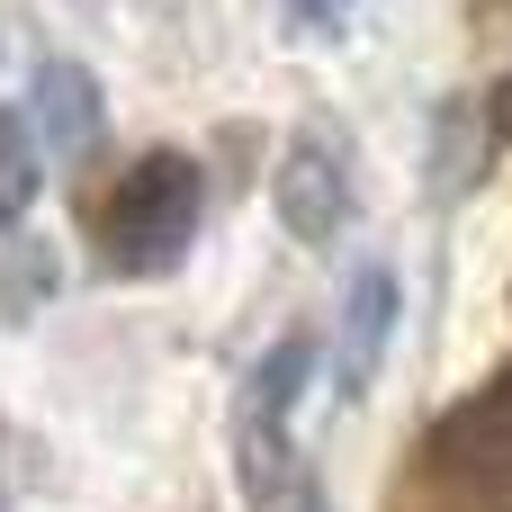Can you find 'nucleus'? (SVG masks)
Returning a JSON list of instances; mask_svg holds the SVG:
<instances>
[{"mask_svg":"<svg viewBox=\"0 0 512 512\" xmlns=\"http://www.w3.org/2000/svg\"><path fill=\"white\" fill-rule=\"evenodd\" d=\"M306 378H315V333L297 324V333H279V342L261 351V369H252L243 396H234V432H225V450H234L243 512H333L324 477H315V459H306L297 432H288Z\"/></svg>","mask_w":512,"mask_h":512,"instance_id":"obj_1","label":"nucleus"},{"mask_svg":"<svg viewBox=\"0 0 512 512\" xmlns=\"http://www.w3.org/2000/svg\"><path fill=\"white\" fill-rule=\"evenodd\" d=\"M198 216H207V171L180 153V144H153L135 153L108 198L90 207V243H99V270L108 279H171L198 243Z\"/></svg>","mask_w":512,"mask_h":512,"instance_id":"obj_2","label":"nucleus"},{"mask_svg":"<svg viewBox=\"0 0 512 512\" xmlns=\"http://www.w3.org/2000/svg\"><path fill=\"white\" fill-rule=\"evenodd\" d=\"M351 198H360V162H351V135L333 117H306L270 171V207H279V234L306 243V252H333L342 225H351Z\"/></svg>","mask_w":512,"mask_h":512,"instance_id":"obj_3","label":"nucleus"},{"mask_svg":"<svg viewBox=\"0 0 512 512\" xmlns=\"http://www.w3.org/2000/svg\"><path fill=\"white\" fill-rule=\"evenodd\" d=\"M396 315H405L396 261H387V252L351 261L342 315H333V387H342V396H369V387H378V369H387V351H396Z\"/></svg>","mask_w":512,"mask_h":512,"instance_id":"obj_4","label":"nucleus"},{"mask_svg":"<svg viewBox=\"0 0 512 512\" xmlns=\"http://www.w3.org/2000/svg\"><path fill=\"white\" fill-rule=\"evenodd\" d=\"M423 468L450 486H512V378H486L423 432Z\"/></svg>","mask_w":512,"mask_h":512,"instance_id":"obj_5","label":"nucleus"},{"mask_svg":"<svg viewBox=\"0 0 512 512\" xmlns=\"http://www.w3.org/2000/svg\"><path fill=\"white\" fill-rule=\"evenodd\" d=\"M18 117H27V135H36V162H90V144H99V126H108V99H99V81H90L72 54H45Z\"/></svg>","mask_w":512,"mask_h":512,"instance_id":"obj_6","label":"nucleus"},{"mask_svg":"<svg viewBox=\"0 0 512 512\" xmlns=\"http://www.w3.org/2000/svg\"><path fill=\"white\" fill-rule=\"evenodd\" d=\"M36 189H45V162H36V135H27V117L18 108H0V234L36 207Z\"/></svg>","mask_w":512,"mask_h":512,"instance_id":"obj_7","label":"nucleus"},{"mask_svg":"<svg viewBox=\"0 0 512 512\" xmlns=\"http://www.w3.org/2000/svg\"><path fill=\"white\" fill-rule=\"evenodd\" d=\"M279 9H288V27H306V36H342L360 0H279Z\"/></svg>","mask_w":512,"mask_h":512,"instance_id":"obj_8","label":"nucleus"},{"mask_svg":"<svg viewBox=\"0 0 512 512\" xmlns=\"http://www.w3.org/2000/svg\"><path fill=\"white\" fill-rule=\"evenodd\" d=\"M486 126H495V135H504V144H512V72H504V81H495V99H486Z\"/></svg>","mask_w":512,"mask_h":512,"instance_id":"obj_9","label":"nucleus"}]
</instances>
